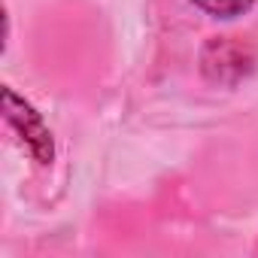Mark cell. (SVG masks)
<instances>
[{
	"label": "cell",
	"mask_w": 258,
	"mask_h": 258,
	"mask_svg": "<svg viewBox=\"0 0 258 258\" xmlns=\"http://www.w3.org/2000/svg\"><path fill=\"white\" fill-rule=\"evenodd\" d=\"M4 118L13 131L19 134V143L25 146V152L37 161V164H52L55 158V146H52V134L46 121L40 118V112L22 100L13 88H4Z\"/></svg>",
	"instance_id": "6da1fadb"
},
{
	"label": "cell",
	"mask_w": 258,
	"mask_h": 258,
	"mask_svg": "<svg viewBox=\"0 0 258 258\" xmlns=\"http://www.w3.org/2000/svg\"><path fill=\"white\" fill-rule=\"evenodd\" d=\"M198 10H204L207 16L216 19H237L243 13H249L255 7V0H191Z\"/></svg>",
	"instance_id": "7a4b0ae2"
}]
</instances>
